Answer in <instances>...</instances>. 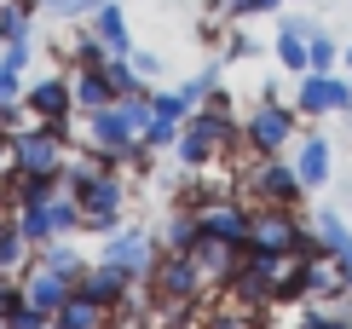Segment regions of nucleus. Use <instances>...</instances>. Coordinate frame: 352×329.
<instances>
[{"mask_svg":"<svg viewBox=\"0 0 352 329\" xmlns=\"http://www.w3.org/2000/svg\"><path fill=\"white\" fill-rule=\"evenodd\" d=\"M295 173H300V185L306 191H318V185H329V139H300L295 145Z\"/></svg>","mask_w":352,"mask_h":329,"instance_id":"nucleus-15","label":"nucleus"},{"mask_svg":"<svg viewBox=\"0 0 352 329\" xmlns=\"http://www.w3.org/2000/svg\"><path fill=\"white\" fill-rule=\"evenodd\" d=\"M0 329H6V318H0Z\"/></svg>","mask_w":352,"mask_h":329,"instance_id":"nucleus-41","label":"nucleus"},{"mask_svg":"<svg viewBox=\"0 0 352 329\" xmlns=\"http://www.w3.org/2000/svg\"><path fill=\"white\" fill-rule=\"evenodd\" d=\"M173 139H179V122H156V116H151V127H144L139 145H144V151H168Z\"/></svg>","mask_w":352,"mask_h":329,"instance_id":"nucleus-29","label":"nucleus"},{"mask_svg":"<svg viewBox=\"0 0 352 329\" xmlns=\"http://www.w3.org/2000/svg\"><path fill=\"white\" fill-rule=\"evenodd\" d=\"M12 168H18V173H58V179H64V168H69V127H47V122L18 127V133H12Z\"/></svg>","mask_w":352,"mask_h":329,"instance_id":"nucleus-3","label":"nucleus"},{"mask_svg":"<svg viewBox=\"0 0 352 329\" xmlns=\"http://www.w3.org/2000/svg\"><path fill=\"white\" fill-rule=\"evenodd\" d=\"M295 104H277V98H266V104H254L248 110V122H243V145L254 156H277L289 139H295Z\"/></svg>","mask_w":352,"mask_h":329,"instance_id":"nucleus-7","label":"nucleus"},{"mask_svg":"<svg viewBox=\"0 0 352 329\" xmlns=\"http://www.w3.org/2000/svg\"><path fill=\"white\" fill-rule=\"evenodd\" d=\"M18 283H23V301H29V306H41V312H58L69 295H76V277H69V272H52V266H41V260L29 266Z\"/></svg>","mask_w":352,"mask_h":329,"instance_id":"nucleus-11","label":"nucleus"},{"mask_svg":"<svg viewBox=\"0 0 352 329\" xmlns=\"http://www.w3.org/2000/svg\"><path fill=\"white\" fill-rule=\"evenodd\" d=\"M35 266V243L18 231V220H0V277H23Z\"/></svg>","mask_w":352,"mask_h":329,"instance_id":"nucleus-14","label":"nucleus"},{"mask_svg":"<svg viewBox=\"0 0 352 329\" xmlns=\"http://www.w3.org/2000/svg\"><path fill=\"white\" fill-rule=\"evenodd\" d=\"M312 231H318V243H324L329 260H352V231H346L341 214H329V208H324V214L312 220Z\"/></svg>","mask_w":352,"mask_h":329,"instance_id":"nucleus-18","label":"nucleus"},{"mask_svg":"<svg viewBox=\"0 0 352 329\" xmlns=\"http://www.w3.org/2000/svg\"><path fill=\"white\" fill-rule=\"evenodd\" d=\"M300 220L295 208H277V202H254V220H248V243L243 254H260V260H289L300 243Z\"/></svg>","mask_w":352,"mask_h":329,"instance_id":"nucleus-4","label":"nucleus"},{"mask_svg":"<svg viewBox=\"0 0 352 329\" xmlns=\"http://www.w3.org/2000/svg\"><path fill=\"white\" fill-rule=\"evenodd\" d=\"M144 283H151V301L162 306V312H185L202 295V283H208V277L197 272L190 254H173L168 248V254H156V266H151V277H144Z\"/></svg>","mask_w":352,"mask_h":329,"instance_id":"nucleus-5","label":"nucleus"},{"mask_svg":"<svg viewBox=\"0 0 352 329\" xmlns=\"http://www.w3.org/2000/svg\"><path fill=\"white\" fill-rule=\"evenodd\" d=\"M341 64H346V81H352V47H346V52H341Z\"/></svg>","mask_w":352,"mask_h":329,"instance_id":"nucleus-39","label":"nucleus"},{"mask_svg":"<svg viewBox=\"0 0 352 329\" xmlns=\"http://www.w3.org/2000/svg\"><path fill=\"white\" fill-rule=\"evenodd\" d=\"M64 191L81 208V226L87 231H110L127 208V185L116 168H98V162H69L64 168Z\"/></svg>","mask_w":352,"mask_h":329,"instance_id":"nucleus-2","label":"nucleus"},{"mask_svg":"<svg viewBox=\"0 0 352 329\" xmlns=\"http://www.w3.org/2000/svg\"><path fill=\"white\" fill-rule=\"evenodd\" d=\"M18 306H23V283L18 277H0V318H12Z\"/></svg>","mask_w":352,"mask_h":329,"instance_id":"nucleus-32","label":"nucleus"},{"mask_svg":"<svg viewBox=\"0 0 352 329\" xmlns=\"http://www.w3.org/2000/svg\"><path fill=\"white\" fill-rule=\"evenodd\" d=\"M208 329H248V318H243V312H226V318H214Z\"/></svg>","mask_w":352,"mask_h":329,"instance_id":"nucleus-37","label":"nucleus"},{"mask_svg":"<svg viewBox=\"0 0 352 329\" xmlns=\"http://www.w3.org/2000/svg\"><path fill=\"white\" fill-rule=\"evenodd\" d=\"M156 248H162V243H156L151 231H116L110 243H104V260H110V266H122V272L139 283V277H151Z\"/></svg>","mask_w":352,"mask_h":329,"instance_id":"nucleus-10","label":"nucleus"},{"mask_svg":"<svg viewBox=\"0 0 352 329\" xmlns=\"http://www.w3.org/2000/svg\"><path fill=\"white\" fill-rule=\"evenodd\" d=\"M0 58H6V64L23 76V64H29V41H6V47H0Z\"/></svg>","mask_w":352,"mask_h":329,"instance_id":"nucleus-34","label":"nucleus"},{"mask_svg":"<svg viewBox=\"0 0 352 329\" xmlns=\"http://www.w3.org/2000/svg\"><path fill=\"white\" fill-rule=\"evenodd\" d=\"M237 139H243V127L231 122V98L208 93V98H202V110H190L185 122H179V139H173V156H179L190 173H202V168H214V162L226 156V151H231Z\"/></svg>","mask_w":352,"mask_h":329,"instance_id":"nucleus-1","label":"nucleus"},{"mask_svg":"<svg viewBox=\"0 0 352 329\" xmlns=\"http://www.w3.org/2000/svg\"><path fill=\"white\" fill-rule=\"evenodd\" d=\"M69 87H76V110H87V116L104 110V104L116 98V93H110V81L98 76V70H76V76H69Z\"/></svg>","mask_w":352,"mask_h":329,"instance_id":"nucleus-19","label":"nucleus"},{"mask_svg":"<svg viewBox=\"0 0 352 329\" xmlns=\"http://www.w3.org/2000/svg\"><path fill=\"white\" fill-rule=\"evenodd\" d=\"M127 58H133V70H139V76H144V81H151V76H156V70H162V64H156V52H127Z\"/></svg>","mask_w":352,"mask_h":329,"instance_id":"nucleus-35","label":"nucleus"},{"mask_svg":"<svg viewBox=\"0 0 352 329\" xmlns=\"http://www.w3.org/2000/svg\"><path fill=\"white\" fill-rule=\"evenodd\" d=\"M47 226H52V237L81 231V208H76V197H69V191H58V197L47 202Z\"/></svg>","mask_w":352,"mask_h":329,"instance_id":"nucleus-25","label":"nucleus"},{"mask_svg":"<svg viewBox=\"0 0 352 329\" xmlns=\"http://www.w3.org/2000/svg\"><path fill=\"white\" fill-rule=\"evenodd\" d=\"M306 52H312V70H318V76H335V64H341V47H335L324 29H318V35L306 41Z\"/></svg>","mask_w":352,"mask_h":329,"instance_id":"nucleus-26","label":"nucleus"},{"mask_svg":"<svg viewBox=\"0 0 352 329\" xmlns=\"http://www.w3.org/2000/svg\"><path fill=\"white\" fill-rule=\"evenodd\" d=\"M47 329H52V323H47Z\"/></svg>","mask_w":352,"mask_h":329,"instance_id":"nucleus-42","label":"nucleus"},{"mask_svg":"<svg viewBox=\"0 0 352 329\" xmlns=\"http://www.w3.org/2000/svg\"><path fill=\"white\" fill-rule=\"evenodd\" d=\"M295 110L300 116H352V81L346 76H318L306 70L295 87Z\"/></svg>","mask_w":352,"mask_h":329,"instance_id":"nucleus-8","label":"nucleus"},{"mask_svg":"<svg viewBox=\"0 0 352 329\" xmlns=\"http://www.w3.org/2000/svg\"><path fill=\"white\" fill-rule=\"evenodd\" d=\"M0 47H6V35H0Z\"/></svg>","mask_w":352,"mask_h":329,"instance_id":"nucleus-40","label":"nucleus"},{"mask_svg":"<svg viewBox=\"0 0 352 329\" xmlns=\"http://www.w3.org/2000/svg\"><path fill=\"white\" fill-rule=\"evenodd\" d=\"M12 220H18V231L29 237V243H47V237H52V226H47V208H18V214H12Z\"/></svg>","mask_w":352,"mask_h":329,"instance_id":"nucleus-28","label":"nucleus"},{"mask_svg":"<svg viewBox=\"0 0 352 329\" xmlns=\"http://www.w3.org/2000/svg\"><path fill=\"white\" fill-rule=\"evenodd\" d=\"M29 23H35L29 0H0V35L6 41H29Z\"/></svg>","mask_w":352,"mask_h":329,"instance_id":"nucleus-22","label":"nucleus"},{"mask_svg":"<svg viewBox=\"0 0 352 329\" xmlns=\"http://www.w3.org/2000/svg\"><path fill=\"white\" fill-rule=\"evenodd\" d=\"M197 231H202L197 208H179V214H173V226H168V237H162V248H173V254H190V248H197Z\"/></svg>","mask_w":352,"mask_h":329,"instance_id":"nucleus-21","label":"nucleus"},{"mask_svg":"<svg viewBox=\"0 0 352 329\" xmlns=\"http://www.w3.org/2000/svg\"><path fill=\"white\" fill-rule=\"evenodd\" d=\"M214 81H219V70H214V64H202V70H197V76H190V81L179 87V93H185L190 104H202V98H208V93H214Z\"/></svg>","mask_w":352,"mask_h":329,"instance_id":"nucleus-30","label":"nucleus"},{"mask_svg":"<svg viewBox=\"0 0 352 329\" xmlns=\"http://www.w3.org/2000/svg\"><path fill=\"white\" fill-rule=\"evenodd\" d=\"M18 81H23V76L6 64V58H0V104H18V98H23V93H18Z\"/></svg>","mask_w":352,"mask_h":329,"instance_id":"nucleus-33","label":"nucleus"},{"mask_svg":"<svg viewBox=\"0 0 352 329\" xmlns=\"http://www.w3.org/2000/svg\"><path fill=\"white\" fill-rule=\"evenodd\" d=\"M52 323V312H41V306H18V312H12V318H6V329H47Z\"/></svg>","mask_w":352,"mask_h":329,"instance_id":"nucleus-31","label":"nucleus"},{"mask_svg":"<svg viewBox=\"0 0 352 329\" xmlns=\"http://www.w3.org/2000/svg\"><path fill=\"white\" fill-rule=\"evenodd\" d=\"M23 110L35 122H47V127H69V116H76V87H69V76H47V81L23 87Z\"/></svg>","mask_w":352,"mask_h":329,"instance_id":"nucleus-9","label":"nucleus"},{"mask_svg":"<svg viewBox=\"0 0 352 329\" xmlns=\"http://www.w3.org/2000/svg\"><path fill=\"white\" fill-rule=\"evenodd\" d=\"M248 197H254V202H277V208H300L306 185H300L295 162L254 156V168H248V179H243V202H248Z\"/></svg>","mask_w":352,"mask_h":329,"instance_id":"nucleus-6","label":"nucleus"},{"mask_svg":"<svg viewBox=\"0 0 352 329\" xmlns=\"http://www.w3.org/2000/svg\"><path fill=\"white\" fill-rule=\"evenodd\" d=\"M277 64L289 70V76H306V70H312V52H306V35L300 29H277Z\"/></svg>","mask_w":352,"mask_h":329,"instance_id":"nucleus-20","label":"nucleus"},{"mask_svg":"<svg viewBox=\"0 0 352 329\" xmlns=\"http://www.w3.org/2000/svg\"><path fill=\"white\" fill-rule=\"evenodd\" d=\"M133 289V277L122 272V266H110V260H98V266H81V277H76V295H87V301H98V306H122V295Z\"/></svg>","mask_w":352,"mask_h":329,"instance_id":"nucleus-12","label":"nucleus"},{"mask_svg":"<svg viewBox=\"0 0 352 329\" xmlns=\"http://www.w3.org/2000/svg\"><path fill=\"white\" fill-rule=\"evenodd\" d=\"M190 260H197V272L208 277V283H226L231 272H237V260H243V243H226V237L197 231V248H190Z\"/></svg>","mask_w":352,"mask_h":329,"instance_id":"nucleus-13","label":"nucleus"},{"mask_svg":"<svg viewBox=\"0 0 352 329\" xmlns=\"http://www.w3.org/2000/svg\"><path fill=\"white\" fill-rule=\"evenodd\" d=\"M151 116H156V122H185L190 98L185 93H151Z\"/></svg>","mask_w":352,"mask_h":329,"instance_id":"nucleus-27","label":"nucleus"},{"mask_svg":"<svg viewBox=\"0 0 352 329\" xmlns=\"http://www.w3.org/2000/svg\"><path fill=\"white\" fill-rule=\"evenodd\" d=\"M226 58H254V41H248V35H231V47H226Z\"/></svg>","mask_w":352,"mask_h":329,"instance_id":"nucleus-36","label":"nucleus"},{"mask_svg":"<svg viewBox=\"0 0 352 329\" xmlns=\"http://www.w3.org/2000/svg\"><path fill=\"white\" fill-rule=\"evenodd\" d=\"M93 35L104 41L110 52H133V35H127V18H122L116 0H98V6H93Z\"/></svg>","mask_w":352,"mask_h":329,"instance_id":"nucleus-17","label":"nucleus"},{"mask_svg":"<svg viewBox=\"0 0 352 329\" xmlns=\"http://www.w3.org/2000/svg\"><path fill=\"white\" fill-rule=\"evenodd\" d=\"M52 329H110V306L87 301V295H69V301L52 312Z\"/></svg>","mask_w":352,"mask_h":329,"instance_id":"nucleus-16","label":"nucleus"},{"mask_svg":"<svg viewBox=\"0 0 352 329\" xmlns=\"http://www.w3.org/2000/svg\"><path fill=\"white\" fill-rule=\"evenodd\" d=\"M104 58H110V47L93 35V29H87V35H76V47H69V64H64V70H69V76H76V70H98Z\"/></svg>","mask_w":352,"mask_h":329,"instance_id":"nucleus-24","label":"nucleus"},{"mask_svg":"<svg viewBox=\"0 0 352 329\" xmlns=\"http://www.w3.org/2000/svg\"><path fill=\"white\" fill-rule=\"evenodd\" d=\"M35 260L41 266H52V272H69V277H81V254L64 243V237H47V243L35 248Z\"/></svg>","mask_w":352,"mask_h":329,"instance_id":"nucleus-23","label":"nucleus"},{"mask_svg":"<svg viewBox=\"0 0 352 329\" xmlns=\"http://www.w3.org/2000/svg\"><path fill=\"white\" fill-rule=\"evenodd\" d=\"M0 173H12V133L0 127Z\"/></svg>","mask_w":352,"mask_h":329,"instance_id":"nucleus-38","label":"nucleus"}]
</instances>
